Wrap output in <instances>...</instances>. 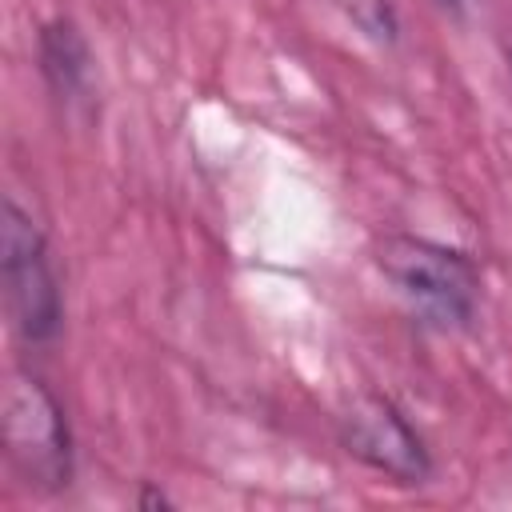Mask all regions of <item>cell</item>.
<instances>
[{
  "mask_svg": "<svg viewBox=\"0 0 512 512\" xmlns=\"http://www.w3.org/2000/svg\"><path fill=\"white\" fill-rule=\"evenodd\" d=\"M40 72L60 100H84L92 88V56L76 24L48 20L40 28Z\"/></svg>",
  "mask_w": 512,
  "mask_h": 512,
  "instance_id": "5b68a950",
  "label": "cell"
},
{
  "mask_svg": "<svg viewBox=\"0 0 512 512\" xmlns=\"http://www.w3.org/2000/svg\"><path fill=\"white\" fill-rule=\"evenodd\" d=\"M4 448L12 468L40 492L68 488L72 480V436L64 408L44 380L16 372L4 388Z\"/></svg>",
  "mask_w": 512,
  "mask_h": 512,
  "instance_id": "3957f363",
  "label": "cell"
},
{
  "mask_svg": "<svg viewBox=\"0 0 512 512\" xmlns=\"http://www.w3.org/2000/svg\"><path fill=\"white\" fill-rule=\"evenodd\" d=\"M340 444L396 484H424L432 456L404 412L384 396H356L340 416Z\"/></svg>",
  "mask_w": 512,
  "mask_h": 512,
  "instance_id": "277c9868",
  "label": "cell"
},
{
  "mask_svg": "<svg viewBox=\"0 0 512 512\" xmlns=\"http://www.w3.org/2000/svg\"><path fill=\"white\" fill-rule=\"evenodd\" d=\"M376 264L424 320L460 328L476 316L480 268L460 248L424 236H384L376 244Z\"/></svg>",
  "mask_w": 512,
  "mask_h": 512,
  "instance_id": "6da1fadb",
  "label": "cell"
},
{
  "mask_svg": "<svg viewBox=\"0 0 512 512\" xmlns=\"http://www.w3.org/2000/svg\"><path fill=\"white\" fill-rule=\"evenodd\" d=\"M0 272H4L8 316L20 340L28 344L56 340L64 320L56 268H52L44 232L12 200H4V212H0Z\"/></svg>",
  "mask_w": 512,
  "mask_h": 512,
  "instance_id": "7a4b0ae2",
  "label": "cell"
},
{
  "mask_svg": "<svg viewBox=\"0 0 512 512\" xmlns=\"http://www.w3.org/2000/svg\"><path fill=\"white\" fill-rule=\"evenodd\" d=\"M444 8H464V4H472V0H440Z\"/></svg>",
  "mask_w": 512,
  "mask_h": 512,
  "instance_id": "8992f818",
  "label": "cell"
}]
</instances>
